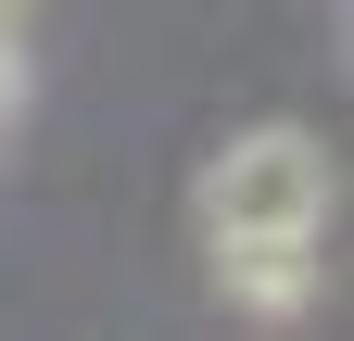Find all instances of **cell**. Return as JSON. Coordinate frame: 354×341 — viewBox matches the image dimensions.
Returning <instances> with one entry per match:
<instances>
[{
  "label": "cell",
  "mask_w": 354,
  "mask_h": 341,
  "mask_svg": "<svg viewBox=\"0 0 354 341\" xmlns=\"http://www.w3.org/2000/svg\"><path fill=\"white\" fill-rule=\"evenodd\" d=\"M215 291L279 329V316L317 304V240H215Z\"/></svg>",
  "instance_id": "7a4b0ae2"
},
{
  "label": "cell",
  "mask_w": 354,
  "mask_h": 341,
  "mask_svg": "<svg viewBox=\"0 0 354 341\" xmlns=\"http://www.w3.org/2000/svg\"><path fill=\"white\" fill-rule=\"evenodd\" d=\"M329 228V139L317 126H241L203 164V240H317Z\"/></svg>",
  "instance_id": "6da1fadb"
},
{
  "label": "cell",
  "mask_w": 354,
  "mask_h": 341,
  "mask_svg": "<svg viewBox=\"0 0 354 341\" xmlns=\"http://www.w3.org/2000/svg\"><path fill=\"white\" fill-rule=\"evenodd\" d=\"M13 101H26V51H13V26H0V126H13Z\"/></svg>",
  "instance_id": "3957f363"
},
{
  "label": "cell",
  "mask_w": 354,
  "mask_h": 341,
  "mask_svg": "<svg viewBox=\"0 0 354 341\" xmlns=\"http://www.w3.org/2000/svg\"><path fill=\"white\" fill-rule=\"evenodd\" d=\"M13 13H26V0H0V26H13Z\"/></svg>",
  "instance_id": "277c9868"
}]
</instances>
